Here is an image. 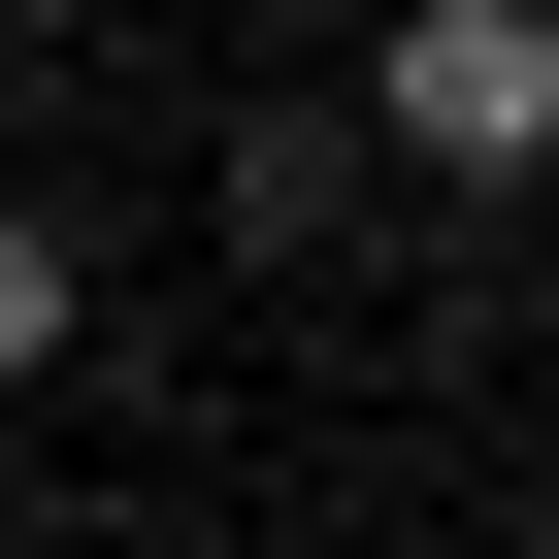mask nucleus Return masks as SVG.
<instances>
[{
	"instance_id": "f03ea898",
	"label": "nucleus",
	"mask_w": 559,
	"mask_h": 559,
	"mask_svg": "<svg viewBox=\"0 0 559 559\" xmlns=\"http://www.w3.org/2000/svg\"><path fill=\"white\" fill-rule=\"evenodd\" d=\"M34 362H67V230L0 198V395H34Z\"/></svg>"
},
{
	"instance_id": "f257e3e1",
	"label": "nucleus",
	"mask_w": 559,
	"mask_h": 559,
	"mask_svg": "<svg viewBox=\"0 0 559 559\" xmlns=\"http://www.w3.org/2000/svg\"><path fill=\"white\" fill-rule=\"evenodd\" d=\"M362 132L461 165V198H526L559 165V0H395V34H362Z\"/></svg>"
}]
</instances>
